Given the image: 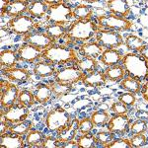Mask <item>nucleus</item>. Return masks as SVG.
<instances>
[{
  "mask_svg": "<svg viewBox=\"0 0 148 148\" xmlns=\"http://www.w3.org/2000/svg\"><path fill=\"white\" fill-rule=\"evenodd\" d=\"M119 101L123 103L127 107H132L136 103V98H135L134 94L131 92L121 93L120 96H119Z\"/></svg>",
  "mask_w": 148,
  "mask_h": 148,
  "instance_id": "obj_42",
  "label": "nucleus"
},
{
  "mask_svg": "<svg viewBox=\"0 0 148 148\" xmlns=\"http://www.w3.org/2000/svg\"><path fill=\"white\" fill-rule=\"evenodd\" d=\"M45 135L39 130H30L27 133L26 141L30 146L33 147H42L45 140Z\"/></svg>",
  "mask_w": 148,
  "mask_h": 148,
  "instance_id": "obj_31",
  "label": "nucleus"
},
{
  "mask_svg": "<svg viewBox=\"0 0 148 148\" xmlns=\"http://www.w3.org/2000/svg\"><path fill=\"white\" fill-rule=\"evenodd\" d=\"M73 18L72 9L65 3L56 4V5L49 6V10L47 13V22L49 24H64L69 23V21Z\"/></svg>",
  "mask_w": 148,
  "mask_h": 148,
  "instance_id": "obj_6",
  "label": "nucleus"
},
{
  "mask_svg": "<svg viewBox=\"0 0 148 148\" xmlns=\"http://www.w3.org/2000/svg\"><path fill=\"white\" fill-rule=\"evenodd\" d=\"M71 114L63 108H57L49 112L46 118V125L51 131H59L70 125Z\"/></svg>",
  "mask_w": 148,
  "mask_h": 148,
  "instance_id": "obj_4",
  "label": "nucleus"
},
{
  "mask_svg": "<svg viewBox=\"0 0 148 148\" xmlns=\"http://www.w3.org/2000/svg\"><path fill=\"white\" fill-rule=\"evenodd\" d=\"M77 142L79 148H93L97 144V138L89 132L80 136Z\"/></svg>",
  "mask_w": 148,
  "mask_h": 148,
  "instance_id": "obj_38",
  "label": "nucleus"
},
{
  "mask_svg": "<svg viewBox=\"0 0 148 148\" xmlns=\"http://www.w3.org/2000/svg\"><path fill=\"white\" fill-rule=\"evenodd\" d=\"M111 110L116 114H125L128 113L127 106L123 104V103H121V101L113 103V105H112V107H111Z\"/></svg>",
  "mask_w": 148,
  "mask_h": 148,
  "instance_id": "obj_46",
  "label": "nucleus"
},
{
  "mask_svg": "<svg viewBox=\"0 0 148 148\" xmlns=\"http://www.w3.org/2000/svg\"><path fill=\"white\" fill-rule=\"evenodd\" d=\"M132 147H143L147 144V137L143 133L134 134L130 139Z\"/></svg>",
  "mask_w": 148,
  "mask_h": 148,
  "instance_id": "obj_44",
  "label": "nucleus"
},
{
  "mask_svg": "<svg viewBox=\"0 0 148 148\" xmlns=\"http://www.w3.org/2000/svg\"><path fill=\"white\" fill-rule=\"evenodd\" d=\"M136 118L138 120H143V121H148V112L144 111V110H138L135 114Z\"/></svg>",
  "mask_w": 148,
  "mask_h": 148,
  "instance_id": "obj_48",
  "label": "nucleus"
},
{
  "mask_svg": "<svg viewBox=\"0 0 148 148\" xmlns=\"http://www.w3.org/2000/svg\"><path fill=\"white\" fill-rule=\"evenodd\" d=\"M52 94L56 95V97H62L65 96L70 93L72 90V85H65V84H60V83L54 82L51 85Z\"/></svg>",
  "mask_w": 148,
  "mask_h": 148,
  "instance_id": "obj_39",
  "label": "nucleus"
},
{
  "mask_svg": "<svg viewBox=\"0 0 148 148\" xmlns=\"http://www.w3.org/2000/svg\"><path fill=\"white\" fill-rule=\"evenodd\" d=\"M45 2L49 6L51 5H56V4H60L63 3V0H44Z\"/></svg>",
  "mask_w": 148,
  "mask_h": 148,
  "instance_id": "obj_53",
  "label": "nucleus"
},
{
  "mask_svg": "<svg viewBox=\"0 0 148 148\" xmlns=\"http://www.w3.org/2000/svg\"><path fill=\"white\" fill-rule=\"evenodd\" d=\"M11 0H0V12H1V16L3 17L7 7L10 4Z\"/></svg>",
  "mask_w": 148,
  "mask_h": 148,
  "instance_id": "obj_49",
  "label": "nucleus"
},
{
  "mask_svg": "<svg viewBox=\"0 0 148 148\" xmlns=\"http://www.w3.org/2000/svg\"><path fill=\"white\" fill-rule=\"evenodd\" d=\"M98 25L104 30H113L121 32V31L130 30L132 24L126 18L120 17L114 14H111V15L107 14V15L98 17Z\"/></svg>",
  "mask_w": 148,
  "mask_h": 148,
  "instance_id": "obj_7",
  "label": "nucleus"
},
{
  "mask_svg": "<svg viewBox=\"0 0 148 148\" xmlns=\"http://www.w3.org/2000/svg\"><path fill=\"white\" fill-rule=\"evenodd\" d=\"M2 74L5 75L7 78H9L12 81H16V82L24 83L28 81L31 77V74L29 71L25 70L22 68H2Z\"/></svg>",
  "mask_w": 148,
  "mask_h": 148,
  "instance_id": "obj_19",
  "label": "nucleus"
},
{
  "mask_svg": "<svg viewBox=\"0 0 148 148\" xmlns=\"http://www.w3.org/2000/svg\"><path fill=\"white\" fill-rule=\"evenodd\" d=\"M23 42L40 47L42 49H47L53 46L56 39L51 38L47 33H30L26 36H23Z\"/></svg>",
  "mask_w": 148,
  "mask_h": 148,
  "instance_id": "obj_12",
  "label": "nucleus"
},
{
  "mask_svg": "<svg viewBox=\"0 0 148 148\" xmlns=\"http://www.w3.org/2000/svg\"><path fill=\"white\" fill-rule=\"evenodd\" d=\"M97 61L94 58H89V57H83L82 59L77 61V66L82 72L85 74L91 72V71L95 70L97 67Z\"/></svg>",
  "mask_w": 148,
  "mask_h": 148,
  "instance_id": "obj_34",
  "label": "nucleus"
},
{
  "mask_svg": "<svg viewBox=\"0 0 148 148\" xmlns=\"http://www.w3.org/2000/svg\"><path fill=\"white\" fill-rule=\"evenodd\" d=\"M147 130V121L143 120H137L130 125V132L132 134L144 133Z\"/></svg>",
  "mask_w": 148,
  "mask_h": 148,
  "instance_id": "obj_40",
  "label": "nucleus"
},
{
  "mask_svg": "<svg viewBox=\"0 0 148 148\" xmlns=\"http://www.w3.org/2000/svg\"><path fill=\"white\" fill-rule=\"evenodd\" d=\"M28 9H29L28 1H25V0H14V1L10 2V4L7 7L4 15L14 18V17H17V16L23 15L26 11H28Z\"/></svg>",
  "mask_w": 148,
  "mask_h": 148,
  "instance_id": "obj_22",
  "label": "nucleus"
},
{
  "mask_svg": "<svg viewBox=\"0 0 148 148\" xmlns=\"http://www.w3.org/2000/svg\"><path fill=\"white\" fill-rule=\"evenodd\" d=\"M125 69L121 67V65H113L108 66L105 69V76H106L107 80L112 81V82H118L121 81L125 76Z\"/></svg>",
  "mask_w": 148,
  "mask_h": 148,
  "instance_id": "obj_27",
  "label": "nucleus"
},
{
  "mask_svg": "<svg viewBox=\"0 0 148 148\" xmlns=\"http://www.w3.org/2000/svg\"><path fill=\"white\" fill-rule=\"evenodd\" d=\"M121 60H123V54L114 49H107L100 56V61L107 67L116 65Z\"/></svg>",
  "mask_w": 148,
  "mask_h": 148,
  "instance_id": "obj_21",
  "label": "nucleus"
},
{
  "mask_svg": "<svg viewBox=\"0 0 148 148\" xmlns=\"http://www.w3.org/2000/svg\"><path fill=\"white\" fill-rule=\"evenodd\" d=\"M121 88L126 90L127 92H131L133 94H137L141 91V82L138 81L135 78L132 77H127L125 79H123L121 83Z\"/></svg>",
  "mask_w": 148,
  "mask_h": 148,
  "instance_id": "obj_30",
  "label": "nucleus"
},
{
  "mask_svg": "<svg viewBox=\"0 0 148 148\" xmlns=\"http://www.w3.org/2000/svg\"><path fill=\"white\" fill-rule=\"evenodd\" d=\"M35 98L36 101L40 103V104H46L51 100L52 94V90L51 85L47 84H40L38 86V88L35 91Z\"/></svg>",
  "mask_w": 148,
  "mask_h": 148,
  "instance_id": "obj_26",
  "label": "nucleus"
},
{
  "mask_svg": "<svg viewBox=\"0 0 148 148\" xmlns=\"http://www.w3.org/2000/svg\"><path fill=\"white\" fill-rule=\"evenodd\" d=\"M110 119H111L110 114L107 111H103V110L96 111L91 114V120L95 126L105 125L106 123H109Z\"/></svg>",
  "mask_w": 148,
  "mask_h": 148,
  "instance_id": "obj_32",
  "label": "nucleus"
},
{
  "mask_svg": "<svg viewBox=\"0 0 148 148\" xmlns=\"http://www.w3.org/2000/svg\"><path fill=\"white\" fill-rule=\"evenodd\" d=\"M25 1H31V0H25Z\"/></svg>",
  "mask_w": 148,
  "mask_h": 148,
  "instance_id": "obj_57",
  "label": "nucleus"
},
{
  "mask_svg": "<svg viewBox=\"0 0 148 148\" xmlns=\"http://www.w3.org/2000/svg\"><path fill=\"white\" fill-rule=\"evenodd\" d=\"M93 8L89 5H77L72 9L73 18L76 20H88L93 15Z\"/></svg>",
  "mask_w": 148,
  "mask_h": 148,
  "instance_id": "obj_28",
  "label": "nucleus"
},
{
  "mask_svg": "<svg viewBox=\"0 0 148 148\" xmlns=\"http://www.w3.org/2000/svg\"><path fill=\"white\" fill-rule=\"evenodd\" d=\"M62 142L58 139L57 137H53L51 135L45 137L44 143H42V146L44 148H58L62 147Z\"/></svg>",
  "mask_w": 148,
  "mask_h": 148,
  "instance_id": "obj_43",
  "label": "nucleus"
},
{
  "mask_svg": "<svg viewBox=\"0 0 148 148\" xmlns=\"http://www.w3.org/2000/svg\"><path fill=\"white\" fill-rule=\"evenodd\" d=\"M85 2H88V3H96V2L100 1V0H83Z\"/></svg>",
  "mask_w": 148,
  "mask_h": 148,
  "instance_id": "obj_56",
  "label": "nucleus"
},
{
  "mask_svg": "<svg viewBox=\"0 0 148 148\" xmlns=\"http://www.w3.org/2000/svg\"><path fill=\"white\" fill-rule=\"evenodd\" d=\"M99 25L92 19L76 20L67 29V32L62 39L68 42H84L94 37L98 32Z\"/></svg>",
  "mask_w": 148,
  "mask_h": 148,
  "instance_id": "obj_1",
  "label": "nucleus"
},
{
  "mask_svg": "<svg viewBox=\"0 0 148 148\" xmlns=\"http://www.w3.org/2000/svg\"><path fill=\"white\" fill-rule=\"evenodd\" d=\"M108 148H131V143L128 139H123V138H119V139H114L113 142L110 143L107 146Z\"/></svg>",
  "mask_w": 148,
  "mask_h": 148,
  "instance_id": "obj_45",
  "label": "nucleus"
},
{
  "mask_svg": "<svg viewBox=\"0 0 148 148\" xmlns=\"http://www.w3.org/2000/svg\"><path fill=\"white\" fill-rule=\"evenodd\" d=\"M62 147H65V148H77V147H79V145H78L77 141H73V140H71V141H68V142L64 143V145Z\"/></svg>",
  "mask_w": 148,
  "mask_h": 148,
  "instance_id": "obj_51",
  "label": "nucleus"
},
{
  "mask_svg": "<svg viewBox=\"0 0 148 148\" xmlns=\"http://www.w3.org/2000/svg\"><path fill=\"white\" fill-rule=\"evenodd\" d=\"M123 64L130 77L138 81H148V61L136 53H127L123 57Z\"/></svg>",
  "mask_w": 148,
  "mask_h": 148,
  "instance_id": "obj_2",
  "label": "nucleus"
},
{
  "mask_svg": "<svg viewBox=\"0 0 148 148\" xmlns=\"http://www.w3.org/2000/svg\"><path fill=\"white\" fill-rule=\"evenodd\" d=\"M94 123L91 120V118H85L83 120L80 121L79 123V126H78V131L81 133V134H86V133H89L90 131L93 130L94 127Z\"/></svg>",
  "mask_w": 148,
  "mask_h": 148,
  "instance_id": "obj_41",
  "label": "nucleus"
},
{
  "mask_svg": "<svg viewBox=\"0 0 148 148\" xmlns=\"http://www.w3.org/2000/svg\"><path fill=\"white\" fill-rule=\"evenodd\" d=\"M34 73L36 76L40 78L51 77L53 74L56 73V67L53 66V63L49 62V61H40L36 63L34 67Z\"/></svg>",
  "mask_w": 148,
  "mask_h": 148,
  "instance_id": "obj_23",
  "label": "nucleus"
},
{
  "mask_svg": "<svg viewBox=\"0 0 148 148\" xmlns=\"http://www.w3.org/2000/svg\"><path fill=\"white\" fill-rule=\"evenodd\" d=\"M42 51H44L42 49L33 46V45L27 44V42H25L22 46H20L17 49V51H16L19 59L29 63L35 62L37 59L40 58Z\"/></svg>",
  "mask_w": 148,
  "mask_h": 148,
  "instance_id": "obj_13",
  "label": "nucleus"
},
{
  "mask_svg": "<svg viewBox=\"0 0 148 148\" xmlns=\"http://www.w3.org/2000/svg\"><path fill=\"white\" fill-rule=\"evenodd\" d=\"M107 78L105 76V70H93L91 72L85 74L84 78H83L82 82L87 86H91V87H101L104 86L107 82Z\"/></svg>",
  "mask_w": 148,
  "mask_h": 148,
  "instance_id": "obj_17",
  "label": "nucleus"
},
{
  "mask_svg": "<svg viewBox=\"0 0 148 148\" xmlns=\"http://www.w3.org/2000/svg\"><path fill=\"white\" fill-rule=\"evenodd\" d=\"M1 114H3L5 120L9 123L16 125V123H22L27 120L30 114V111H29V108L18 103V104L13 105L10 108L5 109V111H3L2 109Z\"/></svg>",
  "mask_w": 148,
  "mask_h": 148,
  "instance_id": "obj_11",
  "label": "nucleus"
},
{
  "mask_svg": "<svg viewBox=\"0 0 148 148\" xmlns=\"http://www.w3.org/2000/svg\"><path fill=\"white\" fill-rule=\"evenodd\" d=\"M0 146L2 148H22L25 146V142L22 135L6 132L0 135Z\"/></svg>",
  "mask_w": 148,
  "mask_h": 148,
  "instance_id": "obj_16",
  "label": "nucleus"
},
{
  "mask_svg": "<svg viewBox=\"0 0 148 148\" xmlns=\"http://www.w3.org/2000/svg\"><path fill=\"white\" fill-rule=\"evenodd\" d=\"M7 30L16 35L26 36L32 33L33 30L37 28V24L34 21V18L31 16L20 15L17 17L11 18L6 26Z\"/></svg>",
  "mask_w": 148,
  "mask_h": 148,
  "instance_id": "obj_5",
  "label": "nucleus"
},
{
  "mask_svg": "<svg viewBox=\"0 0 148 148\" xmlns=\"http://www.w3.org/2000/svg\"><path fill=\"white\" fill-rule=\"evenodd\" d=\"M18 54L12 49H4L0 53V65L1 68L15 67L18 61Z\"/></svg>",
  "mask_w": 148,
  "mask_h": 148,
  "instance_id": "obj_25",
  "label": "nucleus"
},
{
  "mask_svg": "<svg viewBox=\"0 0 148 148\" xmlns=\"http://www.w3.org/2000/svg\"><path fill=\"white\" fill-rule=\"evenodd\" d=\"M142 97L146 102H148V81L142 88Z\"/></svg>",
  "mask_w": 148,
  "mask_h": 148,
  "instance_id": "obj_52",
  "label": "nucleus"
},
{
  "mask_svg": "<svg viewBox=\"0 0 148 148\" xmlns=\"http://www.w3.org/2000/svg\"><path fill=\"white\" fill-rule=\"evenodd\" d=\"M107 8L113 14L123 18H127L130 14V6L127 0H108Z\"/></svg>",
  "mask_w": 148,
  "mask_h": 148,
  "instance_id": "obj_15",
  "label": "nucleus"
},
{
  "mask_svg": "<svg viewBox=\"0 0 148 148\" xmlns=\"http://www.w3.org/2000/svg\"><path fill=\"white\" fill-rule=\"evenodd\" d=\"M80 53L83 57H89V58L96 59L101 56L104 51V49L99 42H86L80 47Z\"/></svg>",
  "mask_w": 148,
  "mask_h": 148,
  "instance_id": "obj_20",
  "label": "nucleus"
},
{
  "mask_svg": "<svg viewBox=\"0 0 148 148\" xmlns=\"http://www.w3.org/2000/svg\"><path fill=\"white\" fill-rule=\"evenodd\" d=\"M32 127H33L32 121L26 120L22 121V123H16V125H13L12 126H10L9 131L18 135H24V134H27L29 131L32 130Z\"/></svg>",
  "mask_w": 148,
  "mask_h": 148,
  "instance_id": "obj_33",
  "label": "nucleus"
},
{
  "mask_svg": "<svg viewBox=\"0 0 148 148\" xmlns=\"http://www.w3.org/2000/svg\"><path fill=\"white\" fill-rule=\"evenodd\" d=\"M130 126V120L127 114H116V116L110 119L107 128L114 134H123L127 131Z\"/></svg>",
  "mask_w": 148,
  "mask_h": 148,
  "instance_id": "obj_14",
  "label": "nucleus"
},
{
  "mask_svg": "<svg viewBox=\"0 0 148 148\" xmlns=\"http://www.w3.org/2000/svg\"><path fill=\"white\" fill-rule=\"evenodd\" d=\"M80 121H78L77 119H74L71 121L70 125L66 127H64L63 130L57 131V138L60 140L62 143L68 142L73 140L76 136V133L78 131V126H79Z\"/></svg>",
  "mask_w": 148,
  "mask_h": 148,
  "instance_id": "obj_18",
  "label": "nucleus"
},
{
  "mask_svg": "<svg viewBox=\"0 0 148 148\" xmlns=\"http://www.w3.org/2000/svg\"><path fill=\"white\" fill-rule=\"evenodd\" d=\"M20 90L13 83L1 80V109L5 110L18 102Z\"/></svg>",
  "mask_w": 148,
  "mask_h": 148,
  "instance_id": "obj_10",
  "label": "nucleus"
},
{
  "mask_svg": "<svg viewBox=\"0 0 148 148\" xmlns=\"http://www.w3.org/2000/svg\"><path fill=\"white\" fill-rule=\"evenodd\" d=\"M108 109H109V106L106 104V103H102V104L100 105V110H103V111H107Z\"/></svg>",
  "mask_w": 148,
  "mask_h": 148,
  "instance_id": "obj_55",
  "label": "nucleus"
},
{
  "mask_svg": "<svg viewBox=\"0 0 148 148\" xmlns=\"http://www.w3.org/2000/svg\"><path fill=\"white\" fill-rule=\"evenodd\" d=\"M96 40L103 47L116 49L123 45V38L118 31L99 30L96 33Z\"/></svg>",
  "mask_w": 148,
  "mask_h": 148,
  "instance_id": "obj_8",
  "label": "nucleus"
},
{
  "mask_svg": "<svg viewBox=\"0 0 148 148\" xmlns=\"http://www.w3.org/2000/svg\"><path fill=\"white\" fill-rule=\"evenodd\" d=\"M139 53H140V56H143L148 61V45L144 44L141 47H140Z\"/></svg>",
  "mask_w": 148,
  "mask_h": 148,
  "instance_id": "obj_50",
  "label": "nucleus"
},
{
  "mask_svg": "<svg viewBox=\"0 0 148 148\" xmlns=\"http://www.w3.org/2000/svg\"><path fill=\"white\" fill-rule=\"evenodd\" d=\"M125 47H127L130 51H139L140 47L144 45V40H143L140 37L134 35H130L125 38Z\"/></svg>",
  "mask_w": 148,
  "mask_h": 148,
  "instance_id": "obj_35",
  "label": "nucleus"
},
{
  "mask_svg": "<svg viewBox=\"0 0 148 148\" xmlns=\"http://www.w3.org/2000/svg\"><path fill=\"white\" fill-rule=\"evenodd\" d=\"M40 58L56 64H65L72 61H78L76 52L67 46H51L44 49Z\"/></svg>",
  "mask_w": 148,
  "mask_h": 148,
  "instance_id": "obj_3",
  "label": "nucleus"
},
{
  "mask_svg": "<svg viewBox=\"0 0 148 148\" xmlns=\"http://www.w3.org/2000/svg\"><path fill=\"white\" fill-rule=\"evenodd\" d=\"M66 32H67V30L65 29V27L60 24H49L45 29V33H47V35L56 40L63 38Z\"/></svg>",
  "mask_w": 148,
  "mask_h": 148,
  "instance_id": "obj_29",
  "label": "nucleus"
},
{
  "mask_svg": "<svg viewBox=\"0 0 148 148\" xmlns=\"http://www.w3.org/2000/svg\"><path fill=\"white\" fill-rule=\"evenodd\" d=\"M97 144H100L103 147H107L110 143H112L114 140V133L108 131H100L97 133ZM96 144V146H97Z\"/></svg>",
  "mask_w": 148,
  "mask_h": 148,
  "instance_id": "obj_37",
  "label": "nucleus"
},
{
  "mask_svg": "<svg viewBox=\"0 0 148 148\" xmlns=\"http://www.w3.org/2000/svg\"><path fill=\"white\" fill-rule=\"evenodd\" d=\"M49 5L44 0H35L29 5L28 13L33 18H42L47 16Z\"/></svg>",
  "mask_w": 148,
  "mask_h": 148,
  "instance_id": "obj_24",
  "label": "nucleus"
},
{
  "mask_svg": "<svg viewBox=\"0 0 148 148\" xmlns=\"http://www.w3.org/2000/svg\"><path fill=\"white\" fill-rule=\"evenodd\" d=\"M0 135L4 134V133H6L7 131H9V128H10V126H9V123L5 120V118H4L3 114H0Z\"/></svg>",
  "mask_w": 148,
  "mask_h": 148,
  "instance_id": "obj_47",
  "label": "nucleus"
},
{
  "mask_svg": "<svg viewBox=\"0 0 148 148\" xmlns=\"http://www.w3.org/2000/svg\"><path fill=\"white\" fill-rule=\"evenodd\" d=\"M36 102L35 94H33L32 92L28 91V90H22L20 91L18 98V103L23 106L27 107V108H31V107L34 106Z\"/></svg>",
  "mask_w": 148,
  "mask_h": 148,
  "instance_id": "obj_36",
  "label": "nucleus"
},
{
  "mask_svg": "<svg viewBox=\"0 0 148 148\" xmlns=\"http://www.w3.org/2000/svg\"><path fill=\"white\" fill-rule=\"evenodd\" d=\"M85 76V73L82 72L77 67H66L64 69L57 71L54 74V82L60 83L65 85H73L75 83H79L83 81V78Z\"/></svg>",
  "mask_w": 148,
  "mask_h": 148,
  "instance_id": "obj_9",
  "label": "nucleus"
},
{
  "mask_svg": "<svg viewBox=\"0 0 148 148\" xmlns=\"http://www.w3.org/2000/svg\"><path fill=\"white\" fill-rule=\"evenodd\" d=\"M140 8H138V7L136 6H130V13L132 14V15H134V16H138L140 14Z\"/></svg>",
  "mask_w": 148,
  "mask_h": 148,
  "instance_id": "obj_54",
  "label": "nucleus"
}]
</instances>
